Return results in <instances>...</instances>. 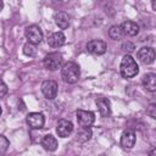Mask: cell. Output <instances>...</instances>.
<instances>
[{"mask_svg": "<svg viewBox=\"0 0 156 156\" xmlns=\"http://www.w3.org/2000/svg\"><path fill=\"white\" fill-rule=\"evenodd\" d=\"M136 57L138 60L144 63V65H150L155 61V57H156V54H155V50L152 48H149V46H144L141 48L138 52H136Z\"/></svg>", "mask_w": 156, "mask_h": 156, "instance_id": "5", "label": "cell"}, {"mask_svg": "<svg viewBox=\"0 0 156 156\" xmlns=\"http://www.w3.org/2000/svg\"><path fill=\"white\" fill-rule=\"evenodd\" d=\"M96 106L102 117H108L111 115V104L110 100L106 98H98L96 99Z\"/></svg>", "mask_w": 156, "mask_h": 156, "instance_id": "11", "label": "cell"}, {"mask_svg": "<svg viewBox=\"0 0 156 156\" xmlns=\"http://www.w3.org/2000/svg\"><path fill=\"white\" fill-rule=\"evenodd\" d=\"M135 144V134L132 130H126L123 132L121 136V146L123 149H132Z\"/></svg>", "mask_w": 156, "mask_h": 156, "instance_id": "12", "label": "cell"}, {"mask_svg": "<svg viewBox=\"0 0 156 156\" xmlns=\"http://www.w3.org/2000/svg\"><path fill=\"white\" fill-rule=\"evenodd\" d=\"M24 34H26V38L28 39V41H30L35 45L43 40V32H41L40 27L37 24H32V26L27 27Z\"/></svg>", "mask_w": 156, "mask_h": 156, "instance_id": "4", "label": "cell"}, {"mask_svg": "<svg viewBox=\"0 0 156 156\" xmlns=\"http://www.w3.org/2000/svg\"><path fill=\"white\" fill-rule=\"evenodd\" d=\"M121 28L123 30V34L129 35V37H134L139 33V26L133 22V21H126L121 24Z\"/></svg>", "mask_w": 156, "mask_h": 156, "instance_id": "15", "label": "cell"}, {"mask_svg": "<svg viewBox=\"0 0 156 156\" xmlns=\"http://www.w3.org/2000/svg\"><path fill=\"white\" fill-rule=\"evenodd\" d=\"M79 77H80V69L76 62L69 61L61 67V78L63 79V82L68 84H74L78 82Z\"/></svg>", "mask_w": 156, "mask_h": 156, "instance_id": "1", "label": "cell"}, {"mask_svg": "<svg viewBox=\"0 0 156 156\" xmlns=\"http://www.w3.org/2000/svg\"><path fill=\"white\" fill-rule=\"evenodd\" d=\"M27 124L32 128V129H40L43 128L44 126V122H45V118L43 116V113H39V112H30L27 115Z\"/></svg>", "mask_w": 156, "mask_h": 156, "instance_id": "7", "label": "cell"}, {"mask_svg": "<svg viewBox=\"0 0 156 156\" xmlns=\"http://www.w3.org/2000/svg\"><path fill=\"white\" fill-rule=\"evenodd\" d=\"M77 121L80 127H90L93 126L95 121V115L91 111H84V110H78L77 113Z\"/></svg>", "mask_w": 156, "mask_h": 156, "instance_id": "6", "label": "cell"}, {"mask_svg": "<svg viewBox=\"0 0 156 156\" xmlns=\"http://www.w3.org/2000/svg\"><path fill=\"white\" fill-rule=\"evenodd\" d=\"M65 41H66V37L62 32H55L48 39V44L51 48H60L65 44Z\"/></svg>", "mask_w": 156, "mask_h": 156, "instance_id": "13", "label": "cell"}, {"mask_svg": "<svg viewBox=\"0 0 156 156\" xmlns=\"http://www.w3.org/2000/svg\"><path fill=\"white\" fill-rule=\"evenodd\" d=\"M91 134H93V132H91L90 127H80L79 130L77 132V140L80 143L88 141L91 138Z\"/></svg>", "mask_w": 156, "mask_h": 156, "instance_id": "18", "label": "cell"}, {"mask_svg": "<svg viewBox=\"0 0 156 156\" xmlns=\"http://www.w3.org/2000/svg\"><path fill=\"white\" fill-rule=\"evenodd\" d=\"M54 1H55V2H61L62 0H54Z\"/></svg>", "mask_w": 156, "mask_h": 156, "instance_id": "26", "label": "cell"}, {"mask_svg": "<svg viewBox=\"0 0 156 156\" xmlns=\"http://www.w3.org/2000/svg\"><path fill=\"white\" fill-rule=\"evenodd\" d=\"M108 35H110V38L113 39V40L119 39V38L123 35V30H122L121 26H112V27L108 29Z\"/></svg>", "mask_w": 156, "mask_h": 156, "instance_id": "19", "label": "cell"}, {"mask_svg": "<svg viewBox=\"0 0 156 156\" xmlns=\"http://www.w3.org/2000/svg\"><path fill=\"white\" fill-rule=\"evenodd\" d=\"M119 72H121L122 77H124V78H133L138 74L139 67H138L135 60L130 55L123 56L121 65H119Z\"/></svg>", "mask_w": 156, "mask_h": 156, "instance_id": "2", "label": "cell"}, {"mask_svg": "<svg viewBox=\"0 0 156 156\" xmlns=\"http://www.w3.org/2000/svg\"><path fill=\"white\" fill-rule=\"evenodd\" d=\"M6 91H7L6 84H5L4 82H1V93H0V96H1V98H4V96H5V94H6Z\"/></svg>", "mask_w": 156, "mask_h": 156, "instance_id": "23", "label": "cell"}, {"mask_svg": "<svg viewBox=\"0 0 156 156\" xmlns=\"http://www.w3.org/2000/svg\"><path fill=\"white\" fill-rule=\"evenodd\" d=\"M146 115L150 116L151 118L156 119V102H151L146 107Z\"/></svg>", "mask_w": 156, "mask_h": 156, "instance_id": "22", "label": "cell"}, {"mask_svg": "<svg viewBox=\"0 0 156 156\" xmlns=\"http://www.w3.org/2000/svg\"><path fill=\"white\" fill-rule=\"evenodd\" d=\"M141 84L147 91H156V73H146L141 79Z\"/></svg>", "mask_w": 156, "mask_h": 156, "instance_id": "14", "label": "cell"}, {"mask_svg": "<svg viewBox=\"0 0 156 156\" xmlns=\"http://www.w3.org/2000/svg\"><path fill=\"white\" fill-rule=\"evenodd\" d=\"M41 93L49 100L55 99L56 95H57V83L54 82V80H45V82H43V84H41Z\"/></svg>", "mask_w": 156, "mask_h": 156, "instance_id": "8", "label": "cell"}, {"mask_svg": "<svg viewBox=\"0 0 156 156\" xmlns=\"http://www.w3.org/2000/svg\"><path fill=\"white\" fill-rule=\"evenodd\" d=\"M106 49H107L106 43L102 40H99V39L90 40L87 44V50L94 55H102L106 52Z\"/></svg>", "mask_w": 156, "mask_h": 156, "instance_id": "9", "label": "cell"}, {"mask_svg": "<svg viewBox=\"0 0 156 156\" xmlns=\"http://www.w3.org/2000/svg\"><path fill=\"white\" fill-rule=\"evenodd\" d=\"M23 52L27 55V56H34L35 52H37V49H35V44L28 41L27 44H24L23 46Z\"/></svg>", "mask_w": 156, "mask_h": 156, "instance_id": "20", "label": "cell"}, {"mask_svg": "<svg viewBox=\"0 0 156 156\" xmlns=\"http://www.w3.org/2000/svg\"><path fill=\"white\" fill-rule=\"evenodd\" d=\"M41 145L44 146L45 150L48 151H55L57 149V140L55 136H52L51 134H48L43 138L41 140Z\"/></svg>", "mask_w": 156, "mask_h": 156, "instance_id": "17", "label": "cell"}, {"mask_svg": "<svg viewBox=\"0 0 156 156\" xmlns=\"http://www.w3.org/2000/svg\"><path fill=\"white\" fill-rule=\"evenodd\" d=\"M43 65L50 71H56L63 66V57L60 52H49L43 58Z\"/></svg>", "mask_w": 156, "mask_h": 156, "instance_id": "3", "label": "cell"}, {"mask_svg": "<svg viewBox=\"0 0 156 156\" xmlns=\"http://www.w3.org/2000/svg\"><path fill=\"white\" fill-rule=\"evenodd\" d=\"M151 6H152V9L156 11V0H151Z\"/></svg>", "mask_w": 156, "mask_h": 156, "instance_id": "24", "label": "cell"}, {"mask_svg": "<svg viewBox=\"0 0 156 156\" xmlns=\"http://www.w3.org/2000/svg\"><path fill=\"white\" fill-rule=\"evenodd\" d=\"M55 23L57 24V27L58 28H61V29H66L68 26H69V16L66 13V12H62V11H60V12H57V13H55Z\"/></svg>", "mask_w": 156, "mask_h": 156, "instance_id": "16", "label": "cell"}, {"mask_svg": "<svg viewBox=\"0 0 156 156\" xmlns=\"http://www.w3.org/2000/svg\"><path fill=\"white\" fill-rule=\"evenodd\" d=\"M73 130V123L68 119H60L56 127V133L58 134V136L61 138H66L68 136Z\"/></svg>", "mask_w": 156, "mask_h": 156, "instance_id": "10", "label": "cell"}, {"mask_svg": "<svg viewBox=\"0 0 156 156\" xmlns=\"http://www.w3.org/2000/svg\"><path fill=\"white\" fill-rule=\"evenodd\" d=\"M149 155H156V149H152L149 151Z\"/></svg>", "mask_w": 156, "mask_h": 156, "instance_id": "25", "label": "cell"}, {"mask_svg": "<svg viewBox=\"0 0 156 156\" xmlns=\"http://www.w3.org/2000/svg\"><path fill=\"white\" fill-rule=\"evenodd\" d=\"M10 145V141L6 139L5 135H0V154H5V151L7 150Z\"/></svg>", "mask_w": 156, "mask_h": 156, "instance_id": "21", "label": "cell"}]
</instances>
